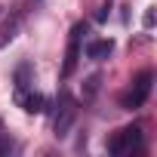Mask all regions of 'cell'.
Segmentation results:
<instances>
[{"mask_svg":"<svg viewBox=\"0 0 157 157\" xmlns=\"http://www.w3.org/2000/svg\"><path fill=\"white\" fill-rule=\"evenodd\" d=\"M0 132H3V120H0Z\"/></svg>","mask_w":157,"mask_h":157,"instance_id":"9c48e42d","label":"cell"},{"mask_svg":"<svg viewBox=\"0 0 157 157\" xmlns=\"http://www.w3.org/2000/svg\"><path fill=\"white\" fill-rule=\"evenodd\" d=\"M151 80H154V74H151V71H142V74L136 77L132 90L120 96V105H123L126 111H136V108H142V105L148 102V96H151Z\"/></svg>","mask_w":157,"mask_h":157,"instance_id":"6da1fadb","label":"cell"},{"mask_svg":"<svg viewBox=\"0 0 157 157\" xmlns=\"http://www.w3.org/2000/svg\"><path fill=\"white\" fill-rule=\"evenodd\" d=\"M96 90H99V74H93L86 80V96H96Z\"/></svg>","mask_w":157,"mask_h":157,"instance_id":"ba28073f","label":"cell"},{"mask_svg":"<svg viewBox=\"0 0 157 157\" xmlns=\"http://www.w3.org/2000/svg\"><path fill=\"white\" fill-rule=\"evenodd\" d=\"M86 34V25L83 22H77L68 34V52H65V65H62V77H71L77 62H80V37Z\"/></svg>","mask_w":157,"mask_h":157,"instance_id":"3957f363","label":"cell"},{"mask_svg":"<svg viewBox=\"0 0 157 157\" xmlns=\"http://www.w3.org/2000/svg\"><path fill=\"white\" fill-rule=\"evenodd\" d=\"M16 102H19L28 114H43V111H46V99H43L40 93H25V90H19V93H16Z\"/></svg>","mask_w":157,"mask_h":157,"instance_id":"5b68a950","label":"cell"},{"mask_svg":"<svg viewBox=\"0 0 157 157\" xmlns=\"http://www.w3.org/2000/svg\"><path fill=\"white\" fill-rule=\"evenodd\" d=\"M74 120H77V102H74L68 93H62V108H59V117H56V136L65 139Z\"/></svg>","mask_w":157,"mask_h":157,"instance_id":"277c9868","label":"cell"},{"mask_svg":"<svg viewBox=\"0 0 157 157\" xmlns=\"http://www.w3.org/2000/svg\"><path fill=\"white\" fill-rule=\"evenodd\" d=\"M139 145H142V129H139V126H123V129H117V132L108 139V151L117 154V157L132 154Z\"/></svg>","mask_w":157,"mask_h":157,"instance_id":"7a4b0ae2","label":"cell"},{"mask_svg":"<svg viewBox=\"0 0 157 157\" xmlns=\"http://www.w3.org/2000/svg\"><path fill=\"white\" fill-rule=\"evenodd\" d=\"M16 34H19V19H3L0 22V49H3Z\"/></svg>","mask_w":157,"mask_h":157,"instance_id":"52a82bcc","label":"cell"},{"mask_svg":"<svg viewBox=\"0 0 157 157\" xmlns=\"http://www.w3.org/2000/svg\"><path fill=\"white\" fill-rule=\"evenodd\" d=\"M111 49H114V40L111 37H105V40H93V43H86V59H108L111 56Z\"/></svg>","mask_w":157,"mask_h":157,"instance_id":"8992f818","label":"cell"}]
</instances>
